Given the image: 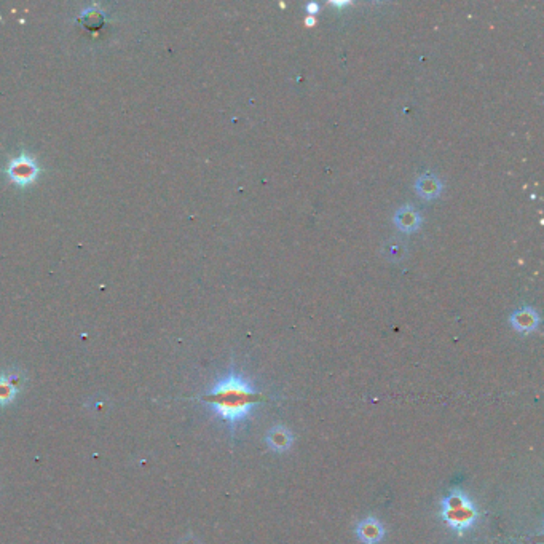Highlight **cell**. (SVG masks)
Segmentation results:
<instances>
[{"label":"cell","instance_id":"cell-11","mask_svg":"<svg viewBox=\"0 0 544 544\" xmlns=\"http://www.w3.org/2000/svg\"><path fill=\"white\" fill-rule=\"evenodd\" d=\"M319 3H316V2H308L305 5V10H306V13H308V17H316V15L319 13Z\"/></svg>","mask_w":544,"mask_h":544},{"label":"cell","instance_id":"cell-12","mask_svg":"<svg viewBox=\"0 0 544 544\" xmlns=\"http://www.w3.org/2000/svg\"><path fill=\"white\" fill-rule=\"evenodd\" d=\"M305 24H306V28H313V26L316 24V17H306Z\"/></svg>","mask_w":544,"mask_h":544},{"label":"cell","instance_id":"cell-1","mask_svg":"<svg viewBox=\"0 0 544 544\" xmlns=\"http://www.w3.org/2000/svg\"><path fill=\"white\" fill-rule=\"evenodd\" d=\"M198 401L235 430L236 425L249 416L256 405L265 401V396L257 392L240 372L230 371L216 382L211 392L200 396Z\"/></svg>","mask_w":544,"mask_h":544},{"label":"cell","instance_id":"cell-3","mask_svg":"<svg viewBox=\"0 0 544 544\" xmlns=\"http://www.w3.org/2000/svg\"><path fill=\"white\" fill-rule=\"evenodd\" d=\"M5 173H7L10 181L17 184L18 187H28L39 176L40 166L30 153L21 152L10 160L7 168H5Z\"/></svg>","mask_w":544,"mask_h":544},{"label":"cell","instance_id":"cell-10","mask_svg":"<svg viewBox=\"0 0 544 544\" xmlns=\"http://www.w3.org/2000/svg\"><path fill=\"white\" fill-rule=\"evenodd\" d=\"M385 254L388 256L389 261L399 262V261H403V258H405V256H407V247H405L401 241H392L389 245H387Z\"/></svg>","mask_w":544,"mask_h":544},{"label":"cell","instance_id":"cell-7","mask_svg":"<svg viewBox=\"0 0 544 544\" xmlns=\"http://www.w3.org/2000/svg\"><path fill=\"white\" fill-rule=\"evenodd\" d=\"M356 536L362 544H378L385 536V527L377 517H366L356 525Z\"/></svg>","mask_w":544,"mask_h":544},{"label":"cell","instance_id":"cell-9","mask_svg":"<svg viewBox=\"0 0 544 544\" xmlns=\"http://www.w3.org/2000/svg\"><path fill=\"white\" fill-rule=\"evenodd\" d=\"M19 392V377L13 372L0 374V405L12 404Z\"/></svg>","mask_w":544,"mask_h":544},{"label":"cell","instance_id":"cell-8","mask_svg":"<svg viewBox=\"0 0 544 544\" xmlns=\"http://www.w3.org/2000/svg\"><path fill=\"white\" fill-rule=\"evenodd\" d=\"M267 446L277 453L288 452L294 442V436L286 426H273L265 436Z\"/></svg>","mask_w":544,"mask_h":544},{"label":"cell","instance_id":"cell-4","mask_svg":"<svg viewBox=\"0 0 544 544\" xmlns=\"http://www.w3.org/2000/svg\"><path fill=\"white\" fill-rule=\"evenodd\" d=\"M393 224L399 231L405 235L416 234L423 225V214L412 204H403L396 209L393 216Z\"/></svg>","mask_w":544,"mask_h":544},{"label":"cell","instance_id":"cell-6","mask_svg":"<svg viewBox=\"0 0 544 544\" xmlns=\"http://www.w3.org/2000/svg\"><path fill=\"white\" fill-rule=\"evenodd\" d=\"M444 182L442 179L432 171L420 174L415 181V193L425 202H435L442 195Z\"/></svg>","mask_w":544,"mask_h":544},{"label":"cell","instance_id":"cell-2","mask_svg":"<svg viewBox=\"0 0 544 544\" xmlns=\"http://www.w3.org/2000/svg\"><path fill=\"white\" fill-rule=\"evenodd\" d=\"M441 517L453 530H469L477 520V509L462 490H453L441 503Z\"/></svg>","mask_w":544,"mask_h":544},{"label":"cell","instance_id":"cell-5","mask_svg":"<svg viewBox=\"0 0 544 544\" xmlns=\"http://www.w3.org/2000/svg\"><path fill=\"white\" fill-rule=\"evenodd\" d=\"M540 313L533 306H522V308H517L509 315V324L512 329L524 335L535 332L540 327Z\"/></svg>","mask_w":544,"mask_h":544}]
</instances>
